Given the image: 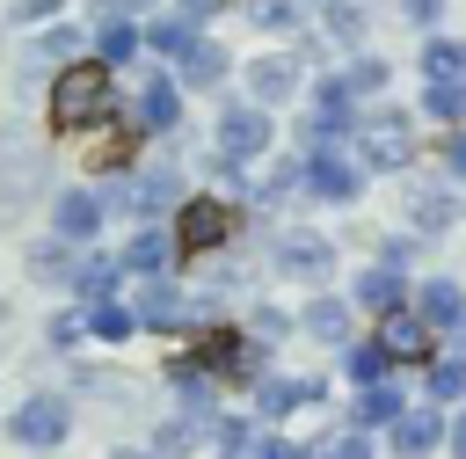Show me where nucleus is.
I'll use <instances>...</instances> for the list:
<instances>
[{
    "label": "nucleus",
    "mask_w": 466,
    "mask_h": 459,
    "mask_svg": "<svg viewBox=\"0 0 466 459\" xmlns=\"http://www.w3.org/2000/svg\"><path fill=\"white\" fill-rule=\"evenodd\" d=\"M218 459H233V452H218Z\"/></svg>",
    "instance_id": "a18cd8bd"
},
{
    "label": "nucleus",
    "mask_w": 466,
    "mask_h": 459,
    "mask_svg": "<svg viewBox=\"0 0 466 459\" xmlns=\"http://www.w3.org/2000/svg\"><path fill=\"white\" fill-rule=\"evenodd\" d=\"M211 437H218V452H233V459H248V444L262 437L255 423H240V415H211Z\"/></svg>",
    "instance_id": "f704fd0d"
},
{
    "label": "nucleus",
    "mask_w": 466,
    "mask_h": 459,
    "mask_svg": "<svg viewBox=\"0 0 466 459\" xmlns=\"http://www.w3.org/2000/svg\"><path fill=\"white\" fill-rule=\"evenodd\" d=\"M116 459H167V452H116Z\"/></svg>",
    "instance_id": "c03bdc74"
},
{
    "label": "nucleus",
    "mask_w": 466,
    "mask_h": 459,
    "mask_svg": "<svg viewBox=\"0 0 466 459\" xmlns=\"http://www.w3.org/2000/svg\"><path fill=\"white\" fill-rule=\"evenodd\" d=\"M437 168H444V175L466 189V124H451V131H444V146H437Z\"/></svg>",
    "instance_id": "c9c22d12"
},
{
    "label": "nucleus",
    "mask_w": 466,
    "mask_h": 459,
    "mask_svg": "<svg viewBox=\"0 0 466 459\" xmlns=\"http://www.w3.org/2000/svg\"><path fill=\"white\" fill-rule=\"evenodd\" d=\"M408 306L444 335V328L466 313V284H459V277H422V284H408Z\"/></svg>",
    "instance_id": "f3484780"
},
{
    "label": "nucleus",
    "mask_w": 466,
    "mask_h": 459,
    "mask_svg": "<svg viewBox=\"0 0 466 459\" xmlns=\"http://www.w3.org/2000/svg\"><path fill=\"white\" fill-rule=\"evenodd\" d=\"M400 15H408V29H437L444 22V0H400Z\"/></svg>",
    "instance_id": "ea45409f"
},
{
    "label": "nucleus",
    "mask_w": 466,
    "mask_h": 459,
    "mask_svg": "<svg viewBox=\"0 0 466 459\" xmlns=\"http://www.w3.org/2000/svg\"><path fill=\"white\" fill-rule=\"evenodd\" d=\"M422 248H430V240H415V233L400 226V233H386V240H379V255H371V262H386V270H415V255H422Z\"/></svg>",
    "instance_id": "72a5a7b5"
},
{
    "label": "nucleus",
    "mask_w": 466,
    "mask_h": 459,
    "mask_svg": "<svg viewBox=\"0 0 466 459\" xmlns=\"http://www.w3.org/2000/svg\"><path fill=\"white\" fill-rule=\"evenodd\" d=\"M269 270H277L284 284H328V277H335V240L313 233V226H284V233L269 240Z\"/></svg>",
    "instance_id": "39448f33"
},
{
    "label": "nucleus",
    "mask_w": 466,
    "mask_h": 459,
    "mask_svg": "<svg viewBox=\"0 0 466 459\" xmlns=\"http://www.w3.org/2000/svg\"><path fill=\"white\" fill-rule=\"evenodd\" d=\"M393 372H400V364H393L371 335H350V342H342V379H350V386H371V379H393Z\"/></svg>",
    "instance_id": "b1692460"
},
{
    "label": "nucleus",
    "mask_w": 466,
    "mask_h": 459,
    "mask_svg": "<svg viewBox=\"0 0 466 459\" xmlns=\"http://www.w3.org/2000/svg\"><path fill=\"white\" fill-rule=\"evenodd\" d=\"M175 189H182V182H175V175H167V168H153V175H138V182H131V189H124V204H131V211H138V219H153V211H160V204H175Z\"/></svg>",
    "instance_id": "c85d7f7f"
},
{
    "label": "nucleus",
    "mask_w": 466,
    "mask_h": 459,
    "mask_svg": "<svg viewBox=\"0 0 466 459\" xmlns=\"http://www.w3.org/2000/svg\"><path fill=\"white\" fill-rule=\"evenodd\" d=\"M379 437H386V452H393V459H437V452H444V408L415 393V401H408Z\"/></svg>",
    "instance_id": "0eeeda50"
},
{
    "label": "nucleus",
    "mask_w": 466,
    "mask_h": 459,
    "mask_svg": "<svg viewBox=\"0 0 466 459\" xmlns=\"http://www.w3.org/2000/svg\"><path fill=\"white\" fill-rule=\"evenodd\" d=\"M437 350H451V357H466V313H459V321H451V328L437 335Z\"/></svg>",
    "instance_id": "79ce46f5"
},
{
    "label": "nucleus",
    "mask_w": 466,
    "mask_h": 459,
    "mask_svg": "<svg viewBox=\"0 0 466 459\" xmlns=\"http://www.w3.org/2000/svg\"><path fill=\"white\" fill-rule=\"evenodd\" d=\"M248 459H313L306 444H291V437H277V430H262L255 444H248Z\"/></svg>",
    "instance_id": "e433bc0d"
},
{
    "label": "nucleus",
    "mask_w": 466,
    "mask_h": 459,
    "mask_svg": "<svg viewBox=\"0 0 466 459\" xmlns=\"http://www.w3.org/2000/svg\"><path fill=\"white\" fill-rule=\"evenodd\" d=\"M138 328H197V299L182 291V284H167V270H153L146 284H138V313H131Z\"/></svg>",
    "instance_id": "9b49d317"
},
{
    "label": "nucleus",
    "mask_w": 466,
    "mask_h": 459,
    "mask_svg": "<svg viewBox=\"0 0 466 459\" xmlns=\"http://www.w3.org/2000/svg\"><path fill=\"white\" fill-rule=\"evenodd\" d=\"M415 117H422V124H437V131L466 124V80H422V95H415Z\"/></svg>",
    "instance_id": "4be33fe9"
},
{
    "label": "nucleus",
    "mask_w": 466,
    "mask_h": 459,
    "mask_svg": "<svg viewBox=\"0 0 466 459\" xmlns=\"http://www.w3.org/2000/svg\"><path fill=\"white\" fill-rule=\"evenodd\" d=\"M87 328H95V335H102V342H124V335H131V328H138V321H131V313H124V306H116V299H95V306H87Z\"/></svg>",
    "instance_id": "473e14b6"
},
{
    "label": "nucleus",
    "mask_w": 466,
    "mask_h": 459,
    "mask_svg": "<svg viewBox=\"0 0 466 459\" xmlns=\"http://www.w3.org/2000/svg\"><path fill=\"white\" fill-rule=\"evenodd\" d=\"M320 29H328V44H335V51H364V36H371V15H364V0H328Z\"/></svg>",
    "instance_id": "393cba45"
},
{
    "label": "nucleus",
    "mask_w": 466,
    "mask_h": 459,
    "mask_svg": "<svg viewBox=\"0 0 466 459\" xmlns=\"http://www.w3.org/2000/svg\"><path fill=\"white\" fill-rule=\"evenodd\" d=\"M415 73H422V80H466V36H451V29H422Z\"/></svg>",
    "instance_id": "6ab92c4d"
},
{
    "label": "nucleus",
    "mask_w": 466,
    "mask_h": 459,
    "mask_svg": "<svg viewBox=\"0 0 466 459\" xmlns=\"http://www.w3.org/2000/svg\"><path fill=\"white\" fill-rule=\"evenodd\" d=\"M167 262H175V233L138 226V240L124 248V270H131V277H153V270H167Z\"/></svg>",
    "instance_id": "cd10ccee"
},
{
    "label": "nucleus",
    "mask_w": 466,
    "mask_h": 459,
    "mask_svg": "<svg viewBox=\"0 0 466 459\" xmlns=\"http://www.w3.org/2000/svg\"><path fill=\"white\" fill-rule=\"evenodd\" d=\"M371 342H379V350H386V357H393V364L408 372V364H422V357L437 350V328H430V321H422L415 306H393V313H379Z\"/></svg>",
    "instance_id": "1a4fd4ad"
},
{
    "label": "nucleus",
    "mask_w": 466,
    "mask_h": 459,
    "mask_svg": "<svg viewBox=\"0 0 466 459\" xmlns=\"http://www.w3.org/2000/svg\"><path fill=\"white\" fill-rule=\"evenodd\" d=\"M226 73H233V51H226L218 36H204V29H197V36H189V51H182V80H189V87H218Z\"/></svg>",
    "instance_id": "aec40b11"
},
{
    "label": "nucleus",
    "mask_w": 466,
    "mask_h": 459,
    "mask_svg": "<svg viewBox=\"0 0 466 459\" xmlns=\"http://www.w3.org/2000/svg\"><path fill=\"white\" fill-rule=\"evenodd\" d=\"M313 401H328V379H284V372H255V415L262 423H284V415H299V408H313Z\"/></svg>",
    "instance_id": "4468645a"
},
{
    "label": "nucleus",
    "mask_w": 466,
    "mask_h": 459,
    "mask_svg": "<svg viewBox=\"0 0 466 459\" xmlns=\"http://www.w3.org/2000/svg\"><path fill=\"white\" fill-rule=\"evenodd\" d=\"M422 401H437V408H459L466 401V357H451V350H430L422 357V386H415Z\"/></svg>",
    "instance_id": "a211bd4d"
},
{
    "label": "nucleus",
    "mask_w": 466,
    "mask_h": 459,
    "mask_svg": "<svg viewBox=\"0 0 466 459\" xmlns=\"http://www.w3.org/2000/svg\"><path fill=\"white\" fill-rule=\"evenodd\" d=\"M51 219H58V233H66V240H87V233L102 226V197H95V189H66Z\"/></svg>",
    "instance_id": "bb28decb"
},
{
    "label": "nucleus",
    "mask_w": 466,
    "mask_h": 459,
    "mask_svg": "<svg viewBox=\"0 0 466 459\" xmlns=\"http://www.w3.org/2000/svg\"><path fill=\"white\" fill-rule=\"evenodd\" d=\"M335 80H342V87H350L357 102H379V95H386V80H393V66H386L379 51H342Z\"/></svg>",
    "instance_id": "412c9836"
},
{
    "label": "nucleus",
    "mask_w": 466,
    "mask_h": 459,
    "mask_svg": "<svg viewBox=\"0 0 466 459\" xmlns=\"http://www.w3.org/2000/svg\"><path fill=\"white\" fill-rule=\"evenodd\" d=\"M138 124H146V131H175V124H182V87H175L167 73L146 80V95H138Z\"/></svg>",
    "instance_id": "5701e85b"
},
{
    "label": "nucleus",
    "mask_w": 466,
    "mask_h": 459,
    "mask_svg": "<svg viewBox=\"0 0 466 459\" xmlns=\"http://www.w3.org/2000/svg\"><path fill=\"white\" fill-rule=\"evenodd\" d=\"M408 401H415V393H408V386H400V372H393V379H371V386H357V393H350V415H342V423H350V430H371V437H379V430H386V423H393V415H400Z\"/></svg>",
    "instance_id": "dca6fc26"
},
{
    "label": "nucleus",
    "mask_w": 466,
    "mask_h": 459,
    "mask_svg": "<svg viewBox=\"0 0 466 459\" xmlns=\"http://www.w3.org/2000/svg\"><path fill=\"white\" fill-rule=\"evenodd\" d=\"M313 459H379V444H371V430H335V437H320V444H306Z\"/></svg>",
    "instance_id": "7c9ffc66"
},
{
    "label": "nucleus",
    "mask_w": 466,
    "mask_h": 459,
    "mask_svg": "<svg viewBox=\"0 0 466 459\" xmlns=\"http://www.w3.org/2000/svg\"><path fill=\"white\" fill-rule=\"evenodd\" d=\"M299 328H306L313 342H328V350H342V342L357 335V306H350L342 291H328V284H313V299L299 306Z\"/></svg>",
    "instance_id": "ddd939ff"
},
{
    "label": "nucleus",
    "mask_w": 466,
    "mask_h": 459,
    "mask_svg": "<svg viewBox=\"0 0 466 459\" xmlns=\"http://www.w3.org/2000/svg\"><path fill=\"white\" fill-rule=\"evenodd\" d=\"M197 29H204V22H197V15H167V22H146V29H138V44H146V51H153V58H182V51H189V36H197Z\"/></svg>",
    "instance_id": "a878e982"
},
{
    "label": "nucleus",
    "mask_w": 466,
    "mask_h": 459,
    "mask_svg": "<svg viewBox=\"0 0 466 459\" xmlns=\"http://www.w3.org/2000/svg\"><path fill=\"white\" fill-rule=\"evenodd\" d=\"M95 15H124V22H138V15H153V0H95Z\"/></svg>",
    "instance_id": "a19ab883"
},
{
    "label": "nucleus",
    "mask_w": 466,
    "mask_h": 459,
    "mask_svg": "<svg viewBox=\"0 0 466 459\" xmlns=\"http://www.w3.org/2000/svg\"><path fill=\"white\" fill-rule=\"evenodd\" d=\"M269 138H277V124H269L262 102H226V109H218V160L248 168V160L269 153Z\"/></svg>",
    "instance_id": "423d86ee"
},
{
    "label": "nucleus",
    "mask_w": 466,
    "mask_h": 459,
    "mask_svg": "<svg viewBox=\"0 0 466 459\" xmlns=\"http://www.w3.org/2000/svg\"><path fill=\"white\" fill-rule=\"evenodd\" d=\"M66 430H73V415H66V401H58V393H29V401L15 408V423H7V437H15V444H29V452L66 444Z\"/></svg>",
    "instance_id": "9d476101"
},
{
    "label": "nucleus",
    "mask_w": 466,
    "mask_h": 459,
    "mask_svg": "<svg viewBox=\"0 0 466 459\" xmlns=\"http://www.w3.org/2000/svg\"><path fill=\"white\" fill-rule=\"evenodd\" d=\"M422 117L408 109V102H364L357 109V124H350V153L371 168V175H408L415 160H422V131H415Z\"/></svg>",
    "instance_id": "f257e3e1"
},
{
    "label": "nucleus",
    "mask_w": 466,
    "mask_h": 459,
    "mask_svg": "<svg viewBox=\"0 0 466 459\" xmlns=\"http://www.w3.org/2000/svg\"><path fill=\"white\" fill-rule=\"evenodd\" d=\"M371 182V168L350 153V146H306L299 153V197H320V204H357Z\"/></svg>",
    "instance_id": "20e7f679"
},
{
    "label": "nucleus",
    "mask_w": 466,
    "mask_h": 459,
    "mask_svg": "<svg viewBox=\"0 0 466 459\" xmlns=\"http://www.w3.org/2000/svg\"><path fill=\"white\" fill-rule=\"evenodd\" d=\"M408 189H400V226L415 233V240H444V233H459V182L444 175V168H408L400 175Z\"/></svg>",
    "instance_id": "f03ea898"
},
{
    "label": "nucleus",
    "mask_w": 466,
    "mask_h": 459,
    "mask_svg": "<svg viewBox=\"0 0 466 459\" xmlns=\"http://www.w3.org/2000/svg\"><path fill=\"white\" fill-rule=\"evenodd\" d=\"M131 51H138V22L109 15V22H102V36H95V58H102V66H124Z\"/></svg>",
    "instance_id": "c756f323"
},
{
    "label": "nucleus",
    "mask_w": 466,
    "mask_h": 459,
    "mask_svg": "<svg viewBox=\"0 0 466 459\" xmlns=\"http://www.w3.org/2000/svg\"><path fill=\"white\" fill-rule=\"evenodd\" d=\"M444 459H466V401L444 408Z\"/></svg>",
    "instance_id": "4c0bfd02"
},
{
    "label": "nucleus",
    "mask_w": 466,
    "mask_h": 459,
    "mask_svg": "<svg viewBox=\"0 0 466 459\" xmlns=\"http://www.w3.org/2000/svg\"><path fill=\"white\" fill-rule=\"evenodd\" d=\"M255 29H269V36H291L299 22H306V0H255V15H248Z\"/></svg>",
    "instance_id": "2f4dec72"
},
{
    "label": "nucleus",
    "mask_w": 466,
    "mask_h": 459,
    "mask_svg": "<svg viewBox=\"0 0 466 459\" xmlns=\"http://www.w3.org/2000/svg\"><path fill=\"white\" fill-rule=\"evenodd\" d=\"M109 109V66L102 58H66V73L51 80V131H87Z\"/></svg>",
    "instance_id": "7ed1b4c3"
},
{
    "label": "nucleus",
    "mask_w": 466,
    "mask_h": 459,
    "mask_svg": "<svg viewBox=\"0 0 466 459\" xmlns=\"http://www.w3.org/2000/svg\"><path fill=\"white\" fill-rule=\"evenodd\" d=\"M51 7H58V0H15V15H22V22H36V15H51Z\"/></svg>",
    "instance_id": "37998d69"
},
{
    "label": "nucleus",
    "mask_w": 466,
    "mask_h": 459,
    "mask_svg": "<svg viewBox=\"0 0 466 459\" xmlns=\"http://www.w3.org/2000/svg\"><path fill=\"white\" fill-rule=\"evenodd\" d=\"M299 87H306V73H299V51H262V58L248 66V102H262V109L291 102Z\"/></svg>",
    "instance_id": "2eb2a0df"
},
{
    "label": "nucleus",
    "mask_w": 466,
    "mask_h": 459,
    "mask_svg": "<svg viewBox=\"0 0 466 459\" xmlns=\"http://www.w3.org/2000/svg\"><path fill=\"white\" fill-rule=\"evenodd\" d=\"M226 240H233V204L189 197V204L175 211V255H211V248H226Z\"/></svg>",
    "instance_id": "6e6552de"
},
{
    "label": "nucleus",
    "mask_w": 466,
    "mask_h": 459,
    "mask_svg": "<svg viewBox=\"0 0 466 459\" xmlns=\"http://www.w3.org/2000/svg\"><path fill=\"white\" fill-rule=\"evenodd\" d=\"M408 284H415L408 270H386V262H364V270L350 277V291H342V299H350L357 313H371V321H379V313H393V306H408Z\"/></svg>",
    "instance_id": "f8f14e48"
},
{
    "label": "nucleus",
    "mask_w": 466,
    "mask_h": 459,
    "mask_svg": "<svg viewBox=\"0 0 466 459\" xmlns=\"http://www.w3.org/2000/svg\"><path fill=\"white\" fill-rule=\"evenodd\" d=\"M36 58H44V66H51V58H80V36H73V29H51V36L36 44Z\"/></svg>",
    "instance_id": "58836bf2"
}]
</instances>
